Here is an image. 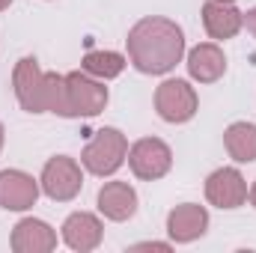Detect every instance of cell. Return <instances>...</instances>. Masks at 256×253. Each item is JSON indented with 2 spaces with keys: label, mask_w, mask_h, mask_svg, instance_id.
<instances>
[{
  "label": "cell",
  "mask_w": 256,
  "mask_h": 253,
  "mask_svg": "<svg viewBox=\"0 0 256 253\" xmlns=\"http://www.w3.org/2000/svg\"><path fill=\"white\" fill-rule=\"evenodd\" d=\"M244 24H248V30L256 36V6L250 9V12H244Z\"/></svg>",
  "instance_id": "d6986e66"
},
{
  "label": "cell",
  "mask_w": 256,
  "mask_h": 253,
  "mask_svg": "<svg viewBox=\"0 0 256 253\" xmlns=\"http://www.w3.org/2000/svg\"><path fill=\"white\" fill-rule=\"evenodd\" d=\"M63 108H60V116H98L108 104V86L86 74L84 68L80 72H68L63 74Z\"/></svg>",
  "instance_id": "7a4b0ae2"
},
{
  "label": "cell",
  "mask_w": 256,
  "mask_h": 253,
  "mask_svg": "<svg viewBox=\"0 0 256 253\" xmlns=\"http://www.w3.org/2000/svg\"><path fill=\"white\" fill-rule=\"evenodd\" d=\"M39 182L27 176L24 170H3L0 173V206L6 212H24L36 206Z\"/></svg>",
  "instance_id": "9c48e42d"
},
{
  "label": "cell",
  "mask_w": 256,
  "mask_h": 253,
  "mask_svg": "<svg viewBox=\"0 0 256 253\" xmlns=\"http://www.w3.org/2000/svg\"><path fill=\"white\" fill-rule=\"evenodd\" d=\"M206 230H208V212L196 202H182L167 214V232L179 244H188L194 238L206 236Z\"/></svg>",
  "instance_id": "30bf717a"
},
{
  "label": "cell",
  "mask_w": 256,
  "mask_h": 253,
  "mask_svg": "<svg viewBox=\"0 0 256 253\" xmlns=\"http://www.w3.org/2000/svg\"><path fill=\"white\" fill-rule=\"evenodd\" d=\"M12 90L27 114H45V72L33 57H21L12 72Z\"/></svg>",
  "instance_id": "52a82bcc"
},
{
  "label": "cell",
  "mask_w": 256,
  "mask_h": 253,
  "mask_svg": "<svg viewBox=\"0 0 256 253\" xmlns=\"http://www.w3.org/2000/svg\"><path fill=\"white\" fill-rule=\"evenodd\" d=\"M202 24L212 39H232L244 27V12H238L232 3H218L208 0L202 6Z\"/></svg>",
  "instance_id": "5bb4252c"
},
{
  "label": "cell",
  "mask_w": 256,
  "mask_h": 253,
  "mask_svg": "<svg viewBox=\"0 0 256 253\" xmlns=\"http://www.w3.org/2000/svg\"><path fill=\"white\" fill-rule=\"evenodd\" d=\"M128 158V140L122 131L116 128H102L96 131V137L86 143L80 161L92 176H110L122 167V161Z\"/></svg>",
  "instance_id": "3957f363"
},
{
  "label": "cell",
  "mask_w": 256,
  "mask_h": 253,
  "mask_svg": "<svg viewBox=\"0 0 256 253\" xmlns=\"http://www.w3.org/2000/svg\"><path fill=\"white\" fill-rule=\"evenodd\" d=\"M128 167L137 179H146V182H155L161 176L170 173L173 167V152L164 140L158 137H143L137 140L131 149H128Z\"/></svg>",
  "instance_id": "5b68a950"
},
{
  "label": "cell",
  "mask_w": 256,
  "mask_h": 253,
  "mask_svg": "<svg viewBox=\"0 0 256 253\" xmlns=\"http://www.w3.org/2000/svg\"><path fill=\"white\" fill-rule=\"evenodd\" d=\"M250 202L256 206V182H254V188H250Z\"/></svg>",
  "instance_id": "ffe728a7"
},
{
  "label": "cell",
  "mask_w": 256,
  "mask_h": 253,
  "mask_svg": "<svg viewBox=\"0 0 256 253\" xmlns=\"http://www.w3.org/2000/svg\"><path fill=\"white\" fill-rule=\"evenodd\" d=\"M80 68H84L86 74L98 78V80H110V78L122 74V68H126V57L116 54V51H90V54L84 57Z\"/></svg>",
  "instance_id": "e0dca14e"
},
{
  "label": "cell",
  "mask_w": 256,
  "mask_h": 253,
  "mask_svg": "<svg viewBox=\"0 0 256 253\" xmlns=\"http://www.w3.org/2000/svg\"><path fill=\"white\" fill-rule=\"evenodd\" d=\"M196 104H200V98H196V92H194V86L188 80L173 78V80H164L155 90V110H158V116L164 122L179 126V122L194 120Z\"/></svg>",
  "instance_id": "277c9868"
},
{
  "label": "cell",
  "mask_w": 256,
  "mask_h": 253,
  "mask_svg": "<svg viewBox=\"0 0 256 253\" xmlns=\"http://www.w3.org/2000/svg\"><path fill=\"white\" fill-rule=\"evenodd\" d=\"M188 72L200 84H214L226 72V57H224V51L214 42H202L188 54Z\"/></svg>",
  "instance_id": "9a60e30c"
},
{
  "label": "cell",
  "mask_w": 256,
  "mask_h": 253,
  "mask_svg": "<svg viewBox=\"0 0 256 253\" xmlns=\"http://www.w3.org/2000/svg\"><path fill=\"white\" fill-rule=\"evenodd\" d=\"M226 152L230 158H236L238 164H250L256 161V126L254 122H232L224 134Z\"/></svg>",
  "instance_id": "2e32d148"
},
{
  "label": "cell",
  "mask_w": 256,
  "mask_h": 253,
  "mask_svg": "<svg viewBox=\"0 0 256 253\" xmlns=\"http://www.w3.org/2000/svg\"><path fill=\"white\" fill-rule=\"evenodd\" d=\"M98 212L108 220H128L137 212V190L128 182H108L98 190Z\"/></svg>",
  "instance_id": "4fadbf2b"
},
{
  "label": "cell",
  "mask_w": 256,
  "mask_h": 253,
  "mask_svg": "<svg viewBox=\"0 0 256 253\" xmlns=\"http://www.w3.org/2000/svg\"><path fill=\"white\" fill-rule=\"evenodd\" d=\"M9 3H12V0H0V12H3V9H9Z\"/></svg>",
  "instance_id": "44dd1931"
},
{
  "label": "cell",
  "mask_w": 256,
  "mask_h": 253,
  "mask_svg": "<svg viewBox=\"0 0 256 253\" xmlns=\"http://www.w3.org/2000/svg\"><path fill=\"white\" fill-rule=\"evenodd\" d=\"M206 196L218 208H238L248 200V182L236 167H220L206 179Z\"/></svg>",
  "instance_id": "ba28073f"
},
{
  "label": "cell",
  "mask_w": 256,
  "mask_h": 253,
  "mask_svg": "<svg viewBox=\"0 0 256 253\" xmlns=\"http://www.w3.org/2000/svg\"><path fill=\"white\" fill-rule=\"evenodd\" d=\"M134 250H170V244H158V242H146V244H134Z\"/></svg>",
  "instance_id": "ac0fdd59"
},
{
  "label": "cell",
  "mask_w": 256,
  "mask_h": 253,
  "mask_svg": "<svg viewBox=\"0 0 256 253\" xmlns=\"http://www.w3.org/2000/svg\"><path fill=\"white\" fill-rule=\"evenodd\" d=\"M218 3H236V0H218Z\"/></svg>",
  "instance_id": "603a6c76"
},
{
  "label": "cell",
  "mask_w": 256,
  "mask_h": 253,
  "mask_svg": "<svg viewBox=\"0 0 256 253\" xmlns=\"http://www.w3.org/2000/svg\"><path fill=\"white\" fill-rule=\"evenodd\" d=\"M3 134H6V131H3V126H0V152H3Z\"/></svg>",
  "instance_id": "7402d4cb"
},
{
  "label": "cell",
  "mask_w": 256,
  "mask_h": 253,
  "mask_svg": "<svg viewBox=\"0 0 256 253\" xmlns=\"http://www.w3.org/2000/svg\"><path fill=\"white\" fill-rule=\"evenodd\" d=\"M128 57L143 74H167L185 57V33L170 18H143L128 30Z\"/></svg>",
  "instance_id": "6da1fadb"
},
{
  "label": "cell",
  "mask_w": 256,
  "mask_h": 253,
  "mask_svg": "<svg viewBox=\"0 0 256 253\" xmlns=\"http://www.w3.org/2000/svg\"><path fill=\"white\" fill-rule=\"evenodd\" d=\"M102 236H104V226L90 212H74V214L66 218L63 224V242L72 250H80V253L96 250L102 244Z\"/></svg>",
  "instance_id": "8fae6325"
},
{
  "label": "cell",
  "mask_w": 256,
  "mask_h": 253,
  "mask_svg": "<svg viewBox=\"0 0 256 253\" xmlns=\"http://www.w3.org/2000/svg\"><path fill=\"white\" fill-rule=\"evenodd\" d=\"M39 182H42V190H45L51 200L68 202V200H74V196L80 194V188H84L80 164H78L74 158H68V155H57V158H51V161L45 164Z\"/></svg>",
  "instance_id": "8992f818"
},
{
  "label": "cell",
  "mask_w": 256,
  "mask_h": 253,
  "mask_svg": "<svg viewBox=\"0 0 256 253\" xmlns=\"http://www.w3.org/2000/svg\"><path fill=\"white\" fill-rule=\"evenodd\" d=\"M57 248V232L36 218H24L12 230V250L15 253H48Z\"/></svg>",
  "instance_id": "7c38bea8"
}]
</instances>
